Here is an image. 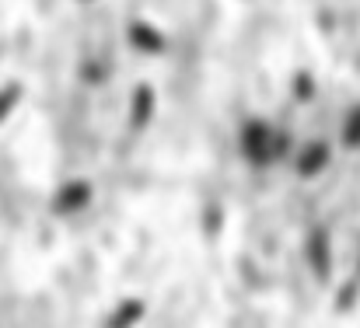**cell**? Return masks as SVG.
I'll use <instances>...</instances> for the list:
<instances>
[{"label":"cell","mask_w":360,"mask_h":328,"mask_svg":"<svg viewBox=\"0 0 360 328\" xmlns=\"http://www.w3.org/2000/svg\"><path fill=\"white\" fill-rule=\"evenodd\" d=\"M91 203V182H84V178H74V182H63L60 189H56V199H53V206H56V214H81L84 206Z\"/></svg>","instance_id":"cell-4"},{"label":"cell","mask_w":360,"mask_h":328,"mask_svg":"<svg viewBox=\"0 0 360 328\" xmlns=\"http://www.w3.org/2000/svg\"><path fill=\"white\" fill-rule=\"evenodd\" d=\"M340 140H343V147H350V150H354V147H360V105H354V112L347 115Z\"/></svg>","instance_id":"cell-7"},{"label":"cell","mask_w":360,"mask_h":328,"mask_svg":"<svg viewBox=\"0 0 360 328\" xmlns=\"http://www.w3.org/2000/svg\"><path fill=\"white\" fill-rule=\"evenodd\" d=\"M283 143H287L283 133L273 129L266 119H248V122L241 126V133H238L241 157H245L252 168H266V164H273V161L280 157Z\"/></svg>","instance_id":"cell-1"},{"label":"cell","mask_w":360,"mask_h":328,"mask_svg":"<svg viewBox=\"0 0 360 328\" xmlns=\"http://www.w3.org/2000/svg\"><path fill=\"white\" fill-rule=\"evenodd\" d=\"M18 102H21V84H7V88H0V122L14 112Z\"/></svg>","instance_id":"cell-8"},{"label":"cell","mask_w":360,"mask_h":328,"mask_svg":"<svg viewBox=\"0 0 360 328\" xmlns=\"http://www.w3.org/2000/svg\"><path fill=\"white\" fill-rule=\"evenodd\" d=\"M126 42H129L136 53H143V56H158V53H165V46H168L165 32H158L150 21H129V25H126Z\"/></svg>","instance_id":"cell-2"},{"label":"cell","mask_w":360,"mask_h":328,"mask_svg":"<svg viewBox=\"0 0 360 328\" xmlns=\"http://www.w3.org/2000/svg\"><path fill=\"white\" fill-rule=\"evenodd\" d=\"M308 262H311L315 276H329V269H333V248H329V234L326 230H315L308 237Z\"/></svg>","instance_id":"cell-5"},{"label":"cell","mask_w":360,"mask_h":328,"mask_svg":"<svg viewBox=\"0 0 360 328\" xmlns=\"http://www.w3.org/2000/svg\"><path fill=\"white\" fill-rule=\"evenodd\" d=\"M150 115H154V91H150L147 84H140V88L133 91V112H129L133 129H143V126L150 122Z\"/></svg>","instance_id":"cell-6"},{"label":"cell","mask_w":360,"mask_h":328,"mask_svg":"<svg viewBox=\"0 0 360 328\" xmlns=\"http://www.w3.org/2000/svg\"><path fill=\"white\" fill-rule=\"evenodd\" d=\"M140 315H143V308H140V304H122L109 322H112V325H122V322H136Z\"/></svg>","instance_id":"cell-9"},{"label":"cell","mask_w":360,"mask_h":328,"mask_svg":"<svg viewBox=\"0 0 360 328\" xmlns=\"http://www.w3.org/2000/svg\"><path fill=\"white\" fill-rule=\"evenodd\" d=\"M329 157H333V147H329L326 140H311V143H304V147L297 150V157H294V171H297L301 178H315V175L326 171Z\"/></svg>","instance_id":"cell-3"}]
</instances>
